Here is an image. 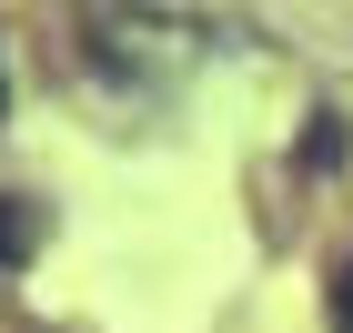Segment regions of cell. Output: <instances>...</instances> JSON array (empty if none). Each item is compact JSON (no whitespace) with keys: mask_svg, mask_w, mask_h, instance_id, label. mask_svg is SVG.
Returning a JSON list of instances; mask_svg holds the SVG:
<instances>
[{"mask_svg":"<svg viewBox=\"0 0 353 333\" xmlns=\"http://www.w3.org/2000/svg\"><path fill=\"white\" fill-rule=\"evenodd\" d=\"M91 41H101V71H121V81H182L212 30L172 21V10H132V21H101Z\"/></svg>","mask_w":353,"mask_h":333,"instance_id":"cell-1","label":"cell"},{"mask_svg":"<svg viewBox=\"0 0 353 333\" xmlns=\"http://www.w3.org/2000/svg\"><path fill=\"white\" fill-rule=\"evenodd\" d=\"M30 243H41V212H30L21 192H0V273H10V263H30Z\"/></svg>","mask_w":353,"mask_h":333,"instance_id":"cell-2","label":"cell"},{"mask_svg":"<svg viewBox=\"0 0 353 333\" xmlns=\"http://www.w3.org/2000/svg\"><path fill=\"white\" fill-rule=\"evenodd\" d=\"M333 333H353V263L333 273Z\"/></svg>","mask_w":353,"mask_h":333,"instance_id":"cell-3","label":"cell"},{"mask_svg":"<svg viewBox=\"0 0 353 333\" xmlns=\"http://www.w3.org/2000/svg\"><path fill=\"white\" fill-rule=\"evenodd\" d=\"M0 111H10V71H0Z\"/></svg>","mask_w":353,"mask_h":333,"instance_id":"cell-4","label":"cell"}]
</instances>
